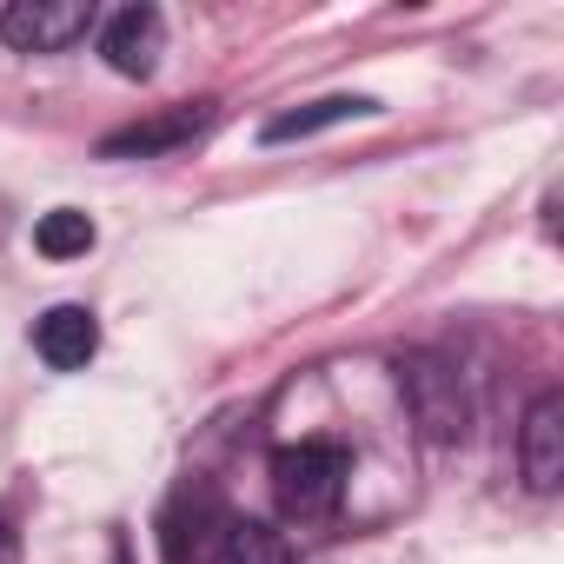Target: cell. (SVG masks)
<instances>
[{
	"instance_id": "cell-2",
	"label": "cell",
	"mask_w": 564,
	"mask_h": 564,
	"mask_svg": "<svg viewBox=\"0 0 564 564\" xmlns=\"http://www.w3.org/2000/svg\"><path fill=\"white\" fill-rule=\"evenodd\" d=\"M346 478H352V452L333 445V438H306V445H286L272 458V498L293 524L333 518L339 498H346Z\"/></svg>"
},
{
	"instance_id": "cell-11",
	"label": "cell",
	"mask_w": 564,
	"mask_h": 564,
	"mask_svg": "<svg viewBox=\"0 0 564 564\" xmlns=\"http://www.w3.org/2000/svg\"><path fill=\"white\" fill-rule=\"evenodd\" d=\"M0 564H14V531H0Z\"/></svg>"
},
{
	"instance_id": "cell-6",
	"label": "cell",
	"mask_w": 564,
	"mask_h": 564,
	"mask_svg": "<svg viewBox=\"0 0 564 564\" xmlns=\"http://www.w3.org/2000/svg\"><path fill=\"white\" fill-rule=\"evenodd\" d=\"M206 127H213V107H206V100L166 107V113H153V120H133V127L107 133V140H100V160H153V153H173V147L199 140Z\"/></svg>"
},
{
	"instance_id": "cell-3",
	"label": "cell",
	"mask_w": 564,
	"mask_h": 564,
	"mask_svg": "<svg viewBox=\"0 0 564 564\" xmlns=\"http://www.w3.org/2000/svg\"><path fill=\"white\" fill-rule=\"evenodd\" d=\"M399 399H405V412H412V425H419L425 445H458L465 438L471 405H465V386H458V372L445 359L405 352L399 359Z\"/></svg>"
},
{
	"instance_id": "cell-9",
	"label": "cell",
	"mask_w": 564,
	"mask_h": 564,
	"mask_svg": "<svg viewBox=\"0 0 564 564\" xmlns=\"http://www.w3.org/2000/svg\"><path fill=\"white\" fill-rule=\"evenodd\" d=\"M366 113H379V100H359V94H333V100H313V107H293V113H279V120H265V147H286V140H306V133H326V127H339V120H366Z\"/></svg>"
},
{
	"instance_id": "cell-1",
	"label": "cell",
	"mask_w": 564,
	"mask_h": 564,
	"mask_svg": "<svg viewBox=\"0 0 564 564\" xmlns=\"http://www.w3.org/2000/svg\"><path fill=\"white\" fill-rule=\"evenodd\" d=\"M166 551H173V564H293L286 538H279L272 524L239 518V511H226L213 498L193 511V524L166 531Z\"/></svg>"
},
{
	"instance_id": "cell-7",
	"label": "cell",
	"mask_w": 564,
	"mask_h": 564,
	"mask_svg": "<svg viewBox=\"0 0 564 564\" xmlns=\"http://www.w3.org/2000/svg\"><path fill=\"white\" fill-rule=\"evenodd\" d=\"M100 54H107L113 74L153 80V67H160V54H166V21H160V8H120V14L107 21V34H100Z\"/></svg>"
},
{
	"instance_id": "cell-4",
	"label": "cell",
	"mask_w": 564,
	"mask_h": 564,
	"mask_svg": "<svg viewBox=\"0 0 564 564\" xmlns=\"http://www.w3.org/2000/svg\"><path fill=\"white\" fill-rule=\"evenodd\" d=\"M94 28V0H14L0 14V34L21 54H67Z\"/></svg>"
},
{
	"instance_id": "cell-5",
	"label": "cell",
	"mask_w": 564,
	"mask_h": 564,
	"mask_svg": "<svg viewBox=\"0 0 564 564\" xmlns=\"http://www.w3.org/2000/svg\"><path fill=\"white\" fill-rule=\"evenodd\" d=\"M518 471L538 498H551L564 485V392H538L518 432Z\"/></svg>"
},
{
	"instance_id": "cell-8",
	"label": "cell",
	"mask_w": 564,
	"mask_h": 564,
	"mask_svg": "<svg viewBox=\"0 0 564 564\" xmlns=\"http://www.w3.org/2000/svg\"><path fill=\"white\" fill-rule=\"evenodd\" d=\"M34 352L54 366V372H80L94 352H100V326L87 306H54L41 326H34Z\"/></svg>"
},
{
	"instance_id": "cell-10",
	"label": "cell",
	"mask_w": 564,
	"mask_h": 564,
	"mask_svg": "<svg viewBox=\"0 0 564 564\" xmlns=\"http://www.w3.org/2000/svg\"><path fill=\"white\" fill-rule=\"evenodd\" d=\"M34 246H41L47 259H80V252H94V219L74 213V206H54V213L34 226Z\"/></svg>"
}]
</instances>
